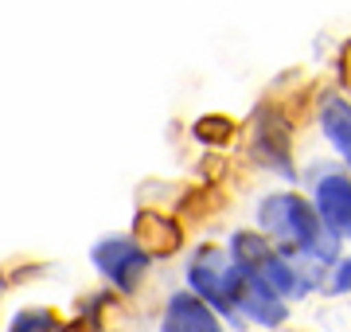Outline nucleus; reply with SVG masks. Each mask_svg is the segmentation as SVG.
<instances>
[{"label": "nucleus", "mask_w": 351, "mask_h": 332, "mask_svg": "<svg viewBox=\"0 0 351 332\" xmlns=\"http://www.w3.org/2000/svg\"><path fill=\"white\" fill-rule=\"evenodd\" d=\"M343 78H348V86H351V47H348V55H343Z\"/></svg>", "instance_id": "4468645a"}, {"label": "nucleus", "mask_w": 351, "mask_h": 332, "mask_svg": "<svg viewBox=\"0 0 351 332\" xmlns=\"http://www.w3.org/2000/svg\"><path fill=\"white\" fill-rule=\"evenodd\" d=\"M262 227L274 230L277 239H285L289 246H297L304 254H313L316 262H332L336 258V235L324 227V219L313 207L297 200V195H269L262 204Z\"/></svg>", "instance_id": "f257e3e1"}, {"label": "nucleus", "mask_w": 351, "mask_h": 332, "mask_svg": "<svg viewBox=\"0 0 351 332\" xmlns=\"http://www.w3.org/2000/svg\"><path fill=\"white\" fill-rule=\"evenodd\" d=\"M254 153L258 161H265L269 168H277L281 176H293V165H289V129L277 121L269 110L258 114V129H254Z\"/></svg>", "instance_id": "1a4fd4ad"}, {"label": "nucleus", "mask_w": 351, "mask_h": 332, "mask_svg": "<svg viewBox=\"0 0 351 332\" xmlns=\"http://www.w3.org/2000/svg\"><path fill=\"white\" fill-rule=\"evenodd\" d=\"M348 289H351V262H343L339 274H336V281L328 285V294H348Z\"/></svg>", "instance_id": "ddd939ff"}, {"label": "nucleus", "mask_w": 351, "mask_h": 332, "mask_svg": "<svg viewBox=\"0 0 351 332\" xmlns=\"http://www.w3.org/2000/svg\"><path fill=\"white\" fill-rule=\"evenodd\" d=\"M180 243H184V230H180L176 219L160 215V211H141V215L133 219V246L145 250L149 258L176 254Z\"/></svg>", "instance_id": "423d86ee"}, {"label": "nucleus", "mask_w": 351, "mask_h": 332, "mask_svg": "<svg viewBox=\"0 0 351 332\" xmlns=\"http://www.w3.org/2000/svg\"><path fill=\"white\" fill-rule=\"evenodd\" d=\"M324 133L339 153H343V161L351 165V106L343 98H332L324 106Z\"/></svg>", "instance_id": "9d476101"}, {"label": "nucleus", "mask_w": 351, "mask_h": 332, "mask_svg": "<svg viewBox=\"0 0 351 332\" xmlns=\"http://www.w3.org/2000/svg\"><path fill=\"white\" fill-rule=\"evenodd\" d=\"M226 297H230V305L242 309L250 320L265 324V329H277L281 320H285V305H281V297L265 285L258 274H250L246 266H226Z\"/></svg>", "instance_id": "7ed1b4c3"}, {"label": "nucleus", "mask_w": 351, "mask_h": 332, "mask_svg": "<svg viewBox=\"0 0 351 332\" xmlns=\"http://www.w3.org/2000/svg\"><path fill=\"white\" fill-rule=\"evenodd\" d=\"M160 332H219V320L207 309V301L195 294H176L168 301V313H164Z\"/></svg>", "instance_id": "6e6552de"}, {"label": "nucleus", "mask_w": 351, "mask_h": 332, "mask_svg": "<svg viewBox=\"0 0 351 332\" xmlns=\"http://www.w3.org/2000/svg\"><path fill=\"white\" fill-rule=\"evenodd\" d=\"M230 133H234V121L230 117L211 114V117H199L195 121V137L207 141V145H223V141H230Z\"/></svg>", "instance_id": "9b49d317"}, {"label": "nucleus", "mask_w": 351, "mask_h": 332, "mask_svg": "<svg viewBox=\"0 0 351 332\" xmlns=\"http://www.w3.org/2000/svg\"><path fill=\"white\" fill-rule=\"evenodd\" d=\"M316 215L324 219L332 235H351V180L348 176H324L316 184Z\"/></svg>", "instance_id": "0eeeda50"}, {"label": "nucleus", "mask_w": 351, "mask_h": 332, "mask_svg": "<svg viewBox=\"0 0 351 332\" xmlns=\"http://www.w3.org/2000/svg\"><path fill=\"white\" fill-rule=\"evenodd\" d=\"M230 246H234V262H239V266H246L250 274H258V278H262L277 297H301L304 289H308V281L297 278V270L289 266L277 250H269L258 235L239 230Z\"/></svg>", "instance_id": "f03ea898"}, {"label": "nucleus", "mask_w": 351, "mask_h": 332, "mask_svg": "<svg viewBox=\"0 0 351 332\" xmlns=\"http://www.w3.org/2000/svg\"><path fill=\"white\" fill-rule=\"evenodd\" d=\"M191 285H195V297H203V301H211L219 313H230V297H226V258L219 246H203L199 254H195V262H191L188 270Z\"/></svg>", "instance_id": "39448f33"}, {"label": "nucleus", "mask_w": 351, "mask_h": 332, "mask_svg": "<svg viewBox=\"0 0 351 332\" xmlns=\"http://www.w3.org/2000/svg\"><path fill=\"white\" fill-rule=\"evenodd\" d=\"M12 332H55V320L43 309H27V313H20L12 320Z\"/></svg>", "instance_id": "f8f14e48"}, {"label": "nucleus", "mask_w": 351, "mask_h": 332, "mask_svg": "<svg viewBox=\"0 0 351 332\" xmlns=\"http://www.w3.org/2000/svg\"><path fill=\"white\" fill-rule=\"evenodd\" d=\"M94 266L110 281H117V289H137L141 274L149 270V254L137 250L133 239H110L94 246Z\"/></svg>", "instance_id": "20e7f679"}]
</instances>
